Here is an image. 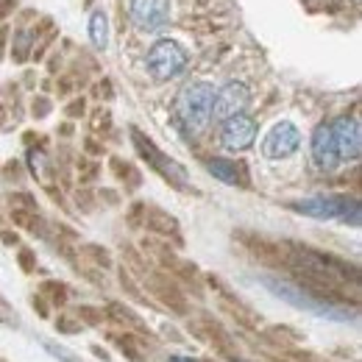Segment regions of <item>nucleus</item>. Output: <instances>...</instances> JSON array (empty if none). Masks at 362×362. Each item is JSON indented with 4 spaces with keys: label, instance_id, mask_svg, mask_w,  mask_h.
Wrapping results in <instances>:
<instances>
[{
    "label": "nucleus",
    "instance_id": "obj_1",
    "mask_svg": "<svg viewBox=\"0 0 362 362\" xmlns=\"http://www.w3.org/2000/svg\"><path fill=\"white\" fill-rule=\"evenodd\" d=\"M212 103H215V87L206 81L187 84L176 98V117L187 134H201L212 120Z\"/></svg>",
    "mask_w": 362,
    "mask_h": 362
},
{
    "label": "nucleus",
    "instance_id": "obj_2",
    "mask_svg": "<svg viewBox=\"0 0 362 362\" xmlns=\"http://www.w3.org/2000/svg\"><path fill=\"white\" fill-rule=\"evenodd\" d=\"M265 290H271L276 298L287 301L290 307H298V310H307L317 317H326V320H354V313L349 307H337V304H329V301H320L315 296L304 293L298 284H290V281H281V279H273V276H262L259 279Z\"/></svg>",
    "mask_w": 362,
    "mask_h": 362
},
{
    "label": "nucleus",
    "instance_id": "obj_3",
    "mask_svg": "<svg viewBox=\"0 0 362 362\" xmlns=\"http://www.w3.org/2000/svg\"><path fill=\"white\" fill-rule=\"evenodd\" d=\"M296 212L310 215L317 221H351L354 226H360V201L357 198H346V195H313L304 201L293 204Z\"/></svg>",
    "mask_w": 362,
    "mask_h": 362
},
{
    "label": "nucleus",
    "instance_id": "obj_4",
    "mask_svg": "<svg viewBox=\"0 0 362 362\" xmlns=\"http://www.w3.org/2000/svg\"><path fill=\"white\" fill-rule=\"evenodd\" d=\"M145 64H148V73L156 81H168V78H176L181 70L187 67V53L173 40H159L156 45L148 50Z\"/></svg>",
    "mask_w": 362,
    "mask_h": 362
},
{
    "label": "nucleus",
    "instance_id": "obj_5",
    "mask_svg": "<svg viewBox=\"0 0 362 362\" xmlns=\"http://www.w3.org/2000/svg\"><path fill=\"white\" fill-rule=\"evenodd\" d=\"M129 14L139 31H159L170 23V0H132Z\"/></svg>",
    "mask_w": 362,
    "mask_h": 362
},
{
    "label": "nucleus",
    "instance_id": "obj_6",
    "mask_svg": "<svg viewBox=\"0 0 362 362\" xmlns=\"http://www.w3.org/2000/svg\"><path fill=\"white\" fill-rule=\"evenodd\" d=\"M251 103V90L243 81H228L226 87L215 90V103H212V117L215 120H228L234 115H243Z\"/></svg>",
    "mask_w": 362,
    "mask_h": 362
},
{
    "label": "nucleus",
    "instance_id": "obj_7",
    "mask_svg": "<svg viewBox=\"0 0 362 362\" xmlns=\"http://www.w3.org/2000/svg\"><path fill=\"white\" fill-rule=\"evenodd\" d=\"M332 136H334V148H337V156L340 162H354L360 159L362 153V132H360V120L354 117H340L332 123Z\"/></svg>",
    "mask_w": 362,
    "mask_h": 362
},
{
    "label": "nucleus",
    "instance_id": "obj_8",
    "mask_svg": "<svg viewBox=\"0 0 362 362\" xmlns=\"http://www.w3.org/2000/svg\"><path fill=\"white\" fill-rule=\"evenodd\" d=\"M221 139L228 151H245L254 145L257 139V120L251 115H234L223 120V132H221Z\"/></svg>",
    "mask_w": 362,
    "mask_h": 362
},
{
    "label": "nucleus",
    "instance_id": "obj_9",
    "mask_svg": "<svg viewBox=\"0 0 362 362\" xmlns=\"http://www.w3.org/2000/svg\"><path fill=\"white\" fill-rule=\"evenodd\" d=\"M298 145H301V134L293 123H276L262 142V151L268 159H284V156L296 153Z\"/></svg>",
    "mask_w": 362,
    "mask_h": 362
},
{
    "label": "nucleus",
    "instance_id": "obj_10",
    "mask_svg": "<svg viewBox=\"0 0 362 362\" xmlns=\"http://www.w3.org/2000/svg\"><path fill=\"white\" fill-rule=\"evenodd\" d=\"M313 159L320 170H334L340 165L337 148H334V136H332V126H317L313 134Z\"/></svg>",
    "mask_w": 362,
    "mask_h": 362
},
{
    "label": "nucleus",
    "instance_id": "obj_11",
    "mask_svg": "<svg viewBox=\"0 0 362 362\" xmlns=\"http://www.w3.org/2000/svg\"><path fill=\"white\" fill-rule=\"evenodd\" d=\"M90 40L98 50H106L109 45V20L103 11H95L90 17Z\"/></svg>",
    "mask_w": 362,
    "mask_h": 362
},
{
    "label": "nucleus",
    "instance_id": "obj_12",
    "mask_svg": "<svg viewBox=\"0 0 362 362\" xmlns=\"http://www.w3.org/2000/svg\"><path fill=\"white\" fill-rule=\"evenodd\" d=\"M209 173L215 179L226 181V184H240V168L234 162H228V159H212L209 162Z\"/></svg>",
    "mask_w": 362,
    "mask_h": 362
},
{
    "label": "nucleus",
    "instance_id": "obj_13",
    "mask_svg": "<svg viewBox=\"0 0 362 362\" xmlns=\"http://www.w3.org/2000/svg\"><path fill=\"white\" fill-rule=\"evenodd\" d=\"M0 323H6V326H17V313L8 307V301L0 296Z\"/></svg>",
    "mask_w": 362,
    "mask_h": 362
},
{
    "label": "nucleus",
    "instance_id": "obj_14",
    "mask_svg": "<svg viewBox=\"0 0 362 362\" xmlns=\"http://www.w3.org/2000/svg\"><path fill=\"white\" fill-rule=\"evenodd\" d=\"M17 42H20V50H17V53H20V59H25V47H28V42H31V34H28V31H23V34L17 37Z\"/></svg>",
    "mask_w": 362,
    "mask_h": 362
},
{
    "label": "nucleus",
    "instance_id": "obj_15",
    "mask_svg": "<svg viewBox=\"0 0 362 362\" xmlns=\"http://www.w3.org/2000/svg\"><path fill=\"white\" fill-rule=\"evenodd\" d=\"M45 346L50 349V354H53V357H62V360H67V362H76L67 351H64V349H59V346H53V343H45Z\"/></svg>",
    "mask_w": 362,
    "mask_h": 362
},
{
    "label": "nucleus",
    "instance_id": "obj_16",
    "mask_svg": "<svg viewBox=\"0 0 362 362\" xmlns=\"http://www.w3.org/2000/svg\"><path fill=\"white\" fill-rule=\"evenodd\" d=\"M168 362H195V360H184V357H170Z\"/></svg>",
    "mask_w": 362,
    "mask_h": 362
}]
</instances>
